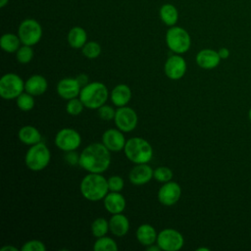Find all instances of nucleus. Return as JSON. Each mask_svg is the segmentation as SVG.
<instances>
[{
    "mask_svg": "<svg viewBox=\"0 0 251 251\" xmlns=\"http://www.w3.org/2000/svg\"><path fill=\"white\" fill-rule=\"evenodd\" d=\"M75 78L77 79V81H78V83L80 84L81 87H83L84 85H86L87 83H89V82H88V76H87L85 74H80V75H78Z\"/></svg>",
    "mask_w": 251,
    "mask_h": 251,
    "instance_id": "4c0bfd02",
    "label": "nucleus"
},
{
    "mask_svg": "<svg viewBox=\"0 0 251 251\" xmlns=\"http://www.w3.org/2000/svg\"><path fill=\"white\" fill-rule=\"evenodd\" d=\"M97 111H98L99 117L104 121H111V120H114V118H115L116 110L109 105L104 104L103 106L98 108Z\"/></svg>",
    "mask_w": 251,
    "mask_h": 251,
    "instance_id": "c9c22d12",
    "label": "nucleus"
},
{
    "mask_svg": "<svg viewBox=\"0 0 251 251\" xmlns=\"http://www.w3.org/2000/svg\"><path fill=\"white\" fill-rule=\"evenodd\" d=\"M146 250L147 251H161V248L157 243H153V244L147 246Z\"/></svg>",
    "mask_w": 251,
    "mask_h": 251,
    "instance_id": "ea45409f",
    "label": "nucleus"
},
{
    "mask_svg": "<svg viewBox=\"0 0 251 251\" xmlns=\"http://www.w3.org/2000/svg\"><path fill=\"white\" fill-rule=\"evenodd\" d=\"M109 228L113 235L123 237L129 230V221L122 213L114 214L109 221Z\"/></svg>",
    "mask_w": 251,
    "mask_h": 251,
    "instance_id": "aec40b11",
    "label": "nucleus"
},
{
    "mask_svg": "<svg viewBox=\"0 0 251 251\" xmlns=\"http://www.w3.org/2000/svg\"><path fill=\"white\" fill-rule=\"evenodd\" d=\"M109 97L107 86L100 81L89 82L81 87L78 98L87 109L95 110L103 106Z\"/></svg>",
    "mask_w": 251,
    "mask_h": 251,
    "instance_id": "7ed1b4c3",
    "label": "nucleus"
},
{
    "mask_svg": "<svg viewBox=\"0 0 251 251\" xmlns=\"http://www.w3.org/2000/svg\"><path fill=\"white\" fill-rule=\"evenodd\" d=\"M156 243L164 251H177L182 248L184 238L182 234L175 228H164L157 236Z\"/></svg>",
    "mask_w": 251,
    "mask_h": 251,
    "instance_id": "1a4fd4ad",
    "label": "nucleus"
},
{
    "mask_svg": "<svg viewBox=\"0 0 251 251\" xmlns=\"http://www.w3.org/2000/svg\"><path fill=\"white\" fill-rule=\"evenodd\" d=\"M249 119H250V121H251V109L249 110Z\"/></svg>",
    "mask_w": 251,
    "mask_h": 251,
    "instance_id": "c03bdc74",
    "label": "nucleus"
},
{
    "mask_svg": "<svg viewBox=\"0 0 251 251\" xmlns=\"http://www.w3.org/2000/svg\"><path fill=\"white\" fill-rule=\"evenodd\" d=\"M110 98L112 103L119 107L126 106L131 99V90L128 85L125 83L117 84L111 91Z\"/></svg>",
    "mask_w": 251,
    "mask_h": 251,
    "instance_id": "412c9836",
    "label": "nucleus"
},
{
    "mask_svg": "<svg viewBox=\"0 0 251 251\" xmlns=\"http://www.w3.org/2000/svg\"><path fill=\"white\" fill-rule=\"evenodd\" d=\"M55 144L60 150L64 152L74 151L80 146L81 136L75 129L65 127L56 133Z\"/></svg>",
    "mask_w": 251,
    "mask_h": 251,
    "instance_id": "9d476101",
    "label": "nucleus"
},
{
    "mask_svg": "<svg viewBox=\"0 0 251 251\" xmlns=\"http://www.w3.org/2000/svg\"><path fill=\"white\" fill-rule=\"evenodd\" d=\"M9 0H0V8H4L8 4Z\"/></svg>",
    "mask_w": 251,
    "mask_h": 251,
    "instance_id": "79ce46f5",
    "label": "nucleus"
},
{
    "mask_svg": "<svg viewBox=\"0 0 251 251\" xmlns=\"http://www.w3.org/2000/svg\"><path fill=\"white\" fill-rule=\"evenodd\" d=\"M166 43L169 49L174 53L183 54L189 50L191 38L186 29L174 25L166 32Z\"/></svg>",
    "mask_w": 251,
    "mask_h": 251,
    "instance_id": "423d86ee",
    "label": "nucleus"
},
{
    "mask_svg": "<svg viewBox=\"0 0 251 251\" xmlns=\"http://www.w3.org/2000/svg\"><path fill=\"white\" fill-rule=\"evenodd\" d=\"M93 249L95 251H116L118 250V245L113 238L104 235L96 239Z\"/></svg>",
    "mask_w": 251,
    "mask_h": 251,
    "instance_id": "cd10ccee",
    "label": "nucleus"
},
{
    "mask_svg": "<svg viewBox=\"0 0 251 251\" xmlns=\"http://www.w3.org/2000/svg\"><path fill=\"white\" fill-rule=\"evenodd\" d=\"M105 209L112 215L123 213L126 209V202L123 194L120 192L110 191L103 199Z\"/></svg>",
    "mask_w": 251,
    "mask_h": 251,
    "instance_id": "a211bd4d",
    "label": "nucleus"
},
{
    "mask_svg": "<svg viewBox=\"0 0 251 251\" xmlns=\"http://www.w3.org/2000/svg\"><path fill=\"white\" fill-rule=\"evenodd\" d=\"M126 137L119 128H109L102 134V143L111 152H120L126 145Z\"/></svg>",
    "mask_w": 251,
    "mask_h": 251,
    "instance_id": "4468645a",
    "label": "nucleus"
},
{
    "mask_svg": "<svg viewBox=\"0 0 251 251\" xmlns=\"http://www.w3.org/2000/svg\"><path fill=\"white\" fill-rule=\"evenodd\" d=\"M160 18L166 25L174 26L178 20L177 9L173 4H164L160 8Z\"/></svg>",
    "mask_w": 251,
    "mask_h": 251,
    "instance_id": "393cba45",
    "label": "nucleus"
},
{
    "mask_svg": "<svg viewBox=\"0 0 251 251\" xmlns=\"http://www.w3.org/2000/svg\"><path fill=\"white\" fill-rule=\"evenodd\" d=\"M50 159V150L43 142L40 141L39 143L31 145L30 148L26 151L25 163L30 171L38 172L48 166Z\"/></svg>",
    "mask_w": 251,
    "mask_h": 251,
    "instance_id": "39448f33",
    "label": "nucleus"
},
{
    "mask_svg": "<svg viewBox=\"0 0 251 251\" xmlns=\"http://www.w3.org/2000/svg\"><path fill=\"white\" fill-rule=\"evenodd\" d=\"M48 88L47 79L41 75H33L25 82V90L32 96H40Z\"/></svg>",
    "mask_w": 251,
    "mask_h": 251,
    "instance_id": "6ab92c4d",
    "label": "nucleus"
},
{
    "mask_svg": "<svg viewBox=\"0 0 251 251\" xmlns=\"http://www.w3.org/2000/svg\"><path fill=\"white\" fill-rule=\"evenodd\" d=\"M197 65L204 70H212L220 64L221 57L219 56L218 51L213 49H202L196 55Z\"/></svg>",
    "mask_w": 251,
    "mask_h": 251,
    "instance_id": "f3484780",
    "label": "nucleus"
},
{
    "mask_svg": "<svg viewBox=\"0 0 251 251\" xmlns=\"http://www.w3.org/2000/svg\"><path fill=\"white\" fill-rule=\"evenodd\" d=\"M79 189L81 195L88 201H100L108 194L109 187L107 178L102 174L89 173L80 181Z\"/></svg>",
    "mask_w": 251,
    "mask_h": 251,
    "instance_id": "f03ea898",
    "label": "nucleus"
},
{
    "mask_svg": "<svg viewBox=\"0 0 251 251\" xmlns=\"http://www.w3.org/2000/svg\"><path fill=\"white\" fill-rule=\"evenodd\" d=\"M19 139L25 145H34L41 141V133L33 126H24L18 132Z\"/></svg>",
    "mask_w": 251,
    "mask_h": 251,
    "instance_id": "5701e85b",
    "label": "nucleus"
},
{
    "mask_svg": "<svg viewBox=\"0 0 251 251\" xmlns=\"http://www.w3.org/2000/svg\"><path fill=\"white\" fill-rule=\"evenodd\" d=\"M33 58V50L31 46L23 44L16 52V59L20 64H28Z\"/></svg>",
    "mask_w": 251,
    "mask_h": 251,
    "instance_id": "7c9ffc66",
    "label": "nucleus"
},
{
    "mask_svg": "<svg viewBox=\"0 0 251 251\" xmlns=\"http://www.w3.org/2000/svg\"><path fill=\"white\" fill-rule=\"evenodd\" d=\"M84 105L81 102V100L77 97L68 100V103L66 105V111L71 116H77L83 111Z\"/></svg>",
    "mask_w": 251,
    "mask_h": 251,
    "instance_id": "473e14b6",
    "label": "nucleus"
},
{
    "mask_svg": "<svg viewBox=\"0 0 251 251\" xmlns=\"http://www.w3.org/2000/svg\"><path fill=\"white\" fill-rule=\"evenodd\" d=\"M46 246L44 243L37 239H31L26 241L22 247L21 251H45Z\"/></svg>",
    "mask_w": 251,
    "mask_h": 251,
    "instance_id": "f704fd0d",
    "label": "nucleus"
},
{
    "mask_svg": "<svg viewBox=\"0 0 251 251\" xmlns=\"http://www.w3.org/2000/svg\"><path fill=\"white\" fill-rule=\"evenodd\" d=\"M0 251H18V248L13 245H5L0 249Z\"/></svg>",
    "mask_w": 251,
    "mask_h": 251,
    "instance_id": "a19ab883",
    "label": "nucleus"
},
{
    "mask_svg": "<svg viewBox=\"0 0 251 251\" xmlns=\"http://www.w3.org/2000/svg\"><path fill=\"white\" fill-rule=\"evenodd\" d=\"M21 39L18 34L7 32L1 36L0 46L7 53H15L21 47Z\"/></svg>",
    "mask_w": 251,
    "mask_h": 251,
    "instance_id": "a878e982",
    "label": "nucleus"
},
{
    "mask_svg": "<svg viewBox=\"0 0 251 251\" xmlns=\"http://www.w3.org/2000/svg\"><path fill=\"white\" fill-rule=\"evenodd\" d=\"M114 122L117 128L123 132H130L136 127L138 117L132 108L127 106L119 107L116 110Z\"/></svg>",
    "mask_w": 251,
    "mask_h": 251,
    "instance_id": "9b49d317",
    "label": "nucleus"
},
{
    "mask_svg": "<svg viewBox=\"0 0 251 251\" xmlns=\"http://www.w3.org/2000/svg\"><path fill=\"white\" fill-rule=\"evenodd\" d=\"M218 53H219V56L221 57V59H226L229 56V50L227 48H226V47L220 48Z\"/></svg>",
    "mask_w": 251,
    "mask_h": 251,
    "instance_id": "58836bf2",
    "label": "nucleus"
},
{
    "mask_svg": "<svg viewBox=\"0 0 251 251\" xmlns=\"http://www.w3.org/2000/svg\"><path fill=\"white\" fill-rule=\"evenodd\" d=\"M157 196L162 205L173 206L180 199L181 187L177 182L170 180L160 187Z\"/></svg>",
    "mask_w": 251,
    "mask_h": 251,
    "instance_id": "f8f14e48",
    "label": "nucleus"
},
{
    "mask_svg": "<svg viewBox=\"0 0 251 251\" xmlns=\"http://www.w3.org/2000/svg\"><path fill=\"white\" fill-rule=\"evenodd\" d=\"M108 187L110 191L114 192H121L125 186L124 178L120 176H112L108 179Z\"/></svg>",
    "mask_w": 251,
    "mask_h": 251,
    "instance_id": "72a5a7b5",
    "label": "nucleus"
},
{
    "mask_svg": "<svg viewBox=\"0 0 251 251\" xmlns=\"http://www.w3.org/2000/svg\"><path fill=\"white\" fill-rule=\"evenodd\" d=\"M173 176H174L173 171L170 168L165 166L158 167L153 171V177L159 182H163V183L168 182L173 179Z\"/></svg>",
    "mask_w": 251,
    "mask_h": 251,
    "instance_id": "2f4dec72",
    "label": "nucleus"
},
{
    "mask_svg": "<svg viewBox=\"0 0 251 251\" xmlns=\"http://www.w3.org/2000/svg\"><path fill=\"white\" fill-rule=\"evenodd\" d=\"M124 152L126 157L134 164H145L153 157L151 144L142 137H131L126 140Z\"/></svg>",
    "mask_w": 251,
    "mask_h": 251,
    "instance_id": "20e7f679",
    "label": "nucleus"
},
{
    "mask_svg": "<svg viewBox=\"0 0 251 251\" xmlns=\"http://www.w3.org/2000/svg\"><path fill=\"white\" fill-rule=\"evenodd\" d=\"M56 89L61 98L70 100L79 95L81 86L75 77H65L59 80Z\"/></svg>",
    "mask_w": 251,
    "mask_h": 251,
    "instance_id": "2eb2a0df",
    "label": "nucleus"
},
{
    "mask_svg": "<svg viewBox=\"0 0 251 251\" xmlns=\"http://www.w3.org/2000/svg\"><path fill=\"white\" fill-rule=\"evenodd\" d=\"M65 160H66V162H67L68 164H70V165H72V166L79 165V155L75 152V150L66 152Z\"/></svg>",
    "mask_w": 251,
    "mask_h": 251,
    "instance_id": "e433bc0d",
    "label": "nucleus"
},
{
    "mask_svg": "<svg viewBox=\"0 0 251 251\" xmlns=\"http://www.w3.org/2000/svg\"><path fill=\"white\" fill-rule=\"evenodd\" d=\"M25 90V82L23 78L14 74L8 73L0 79V96L3 99H16Z\"/></svg>",
    "mask_w": 251,
    "mask_h": 251,
    "instance_id": "0eeeda50",
    "label": "nucleus"
},
{
    "mask_svg": "<svg viewBox=\"0 0 251 251\" xmlns=\"http://www.w3.org/2000/svg\"><path fill=\"white\" fill-rule=\"evenodd\" d=\"M67 40L72 48L79 49L87 42V33L83 27L74 26L69 30Z\"/></svg>",
    "mask_w": 251,
    "mask_h": 251,
    "instance_id": "b1692460",
    "label": "nucleus"
},
{
    "mask_svg": "<svg viewBox=\"0 0 251 251\" xmlns=\"http://www.w3.org/2000/svg\"><path fill=\"white\" fill-rule=\"evenodd\" d=\"M18 35L22 44L33 46L37 44L42 37V27L36 20L25 19L19 25Z\"/></svg>",
    "mask_w": 251,
    "mask_h": 251,
    "instance_id": "6e6552de",
    "label": "nucleus"
},
{
    "mask_svg": "<svg viewBox=\"0 0 251 251\" xmlns=\"http://www.w3.org/2000/svg\"><path fill=\"white\" fill-rule=\"evenodd\" d=\"M33 97L34 96L27 93L26 91L20 94L16 98V103H17L18 108L24 112H28V111L32 110L34 107V98Z\"/></svg>",
    "mask_w": 251,
    "mask_h": 251,
    "instance_id": "c85d7f7f",
    "label": "nucleus"
},
{
    "mask_svg": "<svg viewBox=\"0 0 251 251\" xmlns=\"http://www.w3.org/2000/svg\"><path fill=\"white\" fill-rule=\"evenodd\" d=\"M136 239L143 246H149L156 243L158 233L154 226L149 224L140 225L136 229Z\"/></svg>",
    "mask_w": 251,
    "mask_h": 251,
    "instance_id": "4be33fe9",
    "label": "nucleus"
},
{
    "mask_svg": "<svg viewBox=\"0 0 251 251\" xmlns=\"http://www.w3.org/2000/svg\"><path fill=\"white\" fill-rule=\"evenodd\" d=\"M201 250H205V251H209V248H203V247H201V248H198V249H197V251H201Z\"/></svg>",
    "mask_w": 251,
    "mask_h": 251,
    "instance_id": "37998d69",
    "label": "nucleus"
},
{
    "mask_svg": "<svg viewBox=\"0 0 251 251\" xmlns=\"http://www.w3.org/2000/svg\"><path fill=\"white\" fill-rule=\"evenodd\" d=\"M90 229L94 237L98 238V237L104 236L110 230L109 221H107L105 218H97L92 222Z\"/></svg>",
    "mask_w": 251,
    "mask_h": 251,
    "instance_id": "bb28decb",
    "label": "nucleus"
},
{
    "mask_svg": "<svg viewBox=\"0 0 251 251\" xmlns=\"http://www.w3.org/2000/svg\"><path fill=\"white\" fill-rule=\"evenodd\" d=\"M102 48L96 41H87L81 48V52L84 57L88 59H95L101 54Z\"/></svg>",
    "mask_w": 251,
    "mask_h": 251,
    "instance_id": "c756f323",
    "label": "nucleus"
},
{
    "mask_svg": "<svg viewBox=\"0 0 251 251\" xmlns=\"http://www.w3.org/2000/svg\"><path fill=\"white\" fill-rule=\"evenodd\" d=\"M186 62L180 54L170 56L164 66L165 75L173 80L180 79L186 73Z\"/></svg>",
    "mask_w": 251,
    "mask_h": 251,
    "instance_id": "ddd939ff",
    "label": "nucleus"
},
{
    "mask_svg": "<svg viewBox=\"0 0 251 251\" xmlns=\"http://www.w3.org/2000/svg\"><path fill=\"white\" fill-rule=\"evenodd\" d=\"M153 169L145 164H135L128 174L129 181L134 185H143L151 180L153 177Z\"/></svg>",
    "mask_w": 251,
    "mask_h": 251,
    "instance_id": "dca6fc26",
    "label": "nucleus"
},
{
    "mask_svg": "<svg viewBox=\"0 0 251 251\" xmlns=\"http://www.w3.org/2000/svg\"><path fill=\"white\" fill-rule=\"evenodd\" d=\"M110 152L102 142H93L80 152L79 166L88 173L102 174L110 167Z\"/></svg>",
    "mask_w": 251,
    "mask_h": 251,
    "instance_id": "f257e3e1",
    "label": "nucleus"
}]
</instances>
